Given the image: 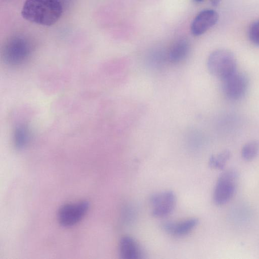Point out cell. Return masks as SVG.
<instances>
[{
  "label": "cell",
  "mask_w": 259,
  "mask_h": 259,
  "mask_svg": "<svg viewBox=\"0 0 259 259\" xmlns=\"http://www.w3.org/2000/svg\"><path fill=\"white\" fill-rule=\"evenodd\" d=\"M62 12L63 7L59 0H26L21 15L31 22L51 26L59 19Z\"/></svg>",
  "instance_id": "1"
},
{
  "label": "cell",
  "mask_w": 259,
  "mask_h": 259,
  "mask_svg": "<svg viewBox=\"0 0 259 259\" xmlns=\"http://www.w3.org/2000/svg\"><path fill=\"white\" fill-rule=\"evenodd\" d=\"M207 66L210 73L221 80L237 71V62L234 54L225 49L212 52L207 59Z\"/></svg>",
  "instance_id": "2"
},
{
  "label": "cell",
  "mask_w": 259,
  "mask_h": 259,
  "mask_svg": "<svg viewBox=\"0 0 259 259\" xmlns=\"http://www.w3.org/2000/svg\"><path fill=\"white\" fill-rule=\"evenodd\" d=\"M238 179V172L234 169H227L220 175L213 194L215 204L223 205L232 198L236 189Z\"/></svg>",
  "instance_id": "3"
},
{
  "label": "cell",
  "mask_w": 259,
  "mask_h": 259,
  "mask_svg": "<svg viewBox=\"0 0 259 259\" xmlns=\"http://www.w3.org/2000/svg\"><path fill=\"white\" fill-rule=\"evenodd\" d=\"M31 52V46L27 40L22 37H14L5 47L4 59L11 66H18L27 60Z\"/></svg>",
  "instance_id": "4"
},
{
  "label": "cell",
  "mask_w": 259,
  "mask_h": 259,
  "mask_svg": "<svg viewBox=\"0 0 259 259\" xmlns=\"http://www.w3.org/2000/svg\"><path fill=\"white\" fill-rule=\"evenodd\" d=\"M222 81L223 92L230 100L242 98L248 87L249 81L246 75L237 71Z\"/></svg>",
  "instance_id": "5"
},
{
  "label": "cell",
  "mask_w": 259,
  "mask_h": 259,
  "mask_svg": "<svg viewBox=\"0 0 259 259\" xmlns=\"http://www.w3.org/2000/svg\"><path fill=\"white\" fill-rule=\"evenodd\" d=\"M176 196L172 191H165L153 194L150 197L152 207V214L156 218H163L169 214L176 204Z\"/></svg>",
  "instance_id": "6"
},
{
  "label": "cell",
  "mask_w": 259,
  "mask_h": 259,
  "mask_svg": "<svg viewBox=\"0 0 259 259\" xmlns=\"http://www.w3.org/2000/svg\"><path fill=\"white\" fill-rule=\"evenodd\" d=\"M89 207V203L86 201L64 205L58 211L59 223L65 227L76 224L84 217Z\"/></svg>",
  "instance_id": "7"
},
{
  "label": "cell",
  "mask_w": 259,
  "mask_h": 259,
  "mask_svg": "<svg viewBox=\"0 0 259 259\" xmlns=\"http://www.w3.org/2000/svg\"><path fill=\"white\" fill-rule=\"evenodd\" d=\"M218 19L219 15L214 10H205L200 12L192 22V33L195 36L203 34L216 24Z\"/></svg>",
  "instance_id": "8"
},
{
  "label": "cell",
  "mask_w": 259,
  "mask_h": 259,
  "mask_svg": "<svg viewBox=\"0 0 259 259\" xmlns=\"http://www.w3.org/2000/svg\"><path fill=\"white\" fill-rule=\"evenodd\" d=\"M119 253L122 259H141L143 252L139 243L128 236L122 237L119 243Z\"/></svg>",
  "instance_id": "9"
},
{
  "label": "cell",
  "mask_w": 259,
  "mask_h": 259,
  "mask_svg": "<svg viewBox=\"0 0 259 259\" xmlns=\"http://www.w3.org/2000/svg\"><path fill=\"white\" fill-rule=\"evenodd\" d=\"M199 223L197 218H190L179 222H164L162 228L167 233L177 236L186 235L195 228Z\"/></svg>",
  "instance_id": "10"
},
{
  "label": "cell",
  "mask_w": 259,
  "mask_h": 259,
  "mask_svg": "<svg viewBox=\"0 0 259 259\" xmlns=\"http://www.w3.org/2000/svg\"><path fill=\"white\" fill-rule=\"evenodd\" d=\"M190 46L185 39L177 40L171 47L168 53L169 61L174 63L183 60L188 54Z\"/></svg>",
  "instance_id": "11"
},
{
  "label": "cell",
  "mask_w": 259,
  "mask_h": 259,
  "mask_svg": "<svg viewBox=\"0 0 259 259\" xmlns=\"http://www.w3.org/2000/svg\"><path fill=\"white\" fill-rule=\"evenodd\" d=\"M30 138L28 129L24 125L17 127L14 134V143L18 149H22L27 144Z\"/></svg>",
  "instance_id": "12"
},
{
  "label": "cell",
  "mask_w": 259,
  "mask_h": 259,
  "mask_svg": "<svg viewBox=\"0 0 259 259\" xmlns=\"http://www.w3.org/2000/svg\"><path fill=\"white\" fill-rule=\"evenodd\" d=\"M230 156L231 153L228 150H225L216 155H211L209 159V165L213 168L223 169Z\"/></svg>",
  "instance_id": "13"
},
{
  "label": "cell",
  "mask_w": 259,
  "mask_h": 259,
  "mask_svg": "<svg viewBox=\"0 0 259 259\" xmlns=\"http://www.w3.org/2000/svg\"><path fill=\"white\" fill-rule=\"evenodd\" d=\"M259 152V141L252 140L246 143L242 147L241 156L247 161L254 158Z\"/></svg>",
  "instance_id": "14"
},
{
  "label": "cell",
  "mask_w": 259,
  "mask_h": 259,
  "mask_svg": "<svg viewBox=\"0 0 259 259\" xmlns=\"http://www.w3.org/2000/svg\"><path fill=\"white\" fill-rule=\"evenodd\" d=\"M248 36L253 44L259 46V20L250 25L248 30Z\"/></svg>",
  "instance_id": "15"
},
{
  "label": "cell",
  "mask_w": 259,
  "mask_h": 259,
  "mask_svg": "<svg viewBox=\"0 0 259 259\" xmlns=\"http://www.w3.org/2000/svg\"><path fill=\"white\" fill-rule=\"evenodd\" d=\"M211 4L214 6H217L220 3V0H210Z\"/></svg>",
  "instance_id": "16"
},
{
  "label": "cell",
  "mask_w": 259,
  "mask_h": 259,
  "mask_svg": "<svg viewBox=\"0 0 259 259\" xmlns=\"http://www.w3.org/2000/svg\"><path fill=\"white\" fill-rule=\"evenodd\" d=\"M196 2H201L203 0H195Z\"/></svg>",
  "instance_id": "17"
}]
</instances>
